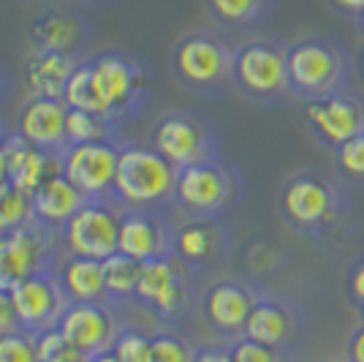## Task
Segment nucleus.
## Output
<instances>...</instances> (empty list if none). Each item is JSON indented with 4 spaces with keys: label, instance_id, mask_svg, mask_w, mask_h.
I'll list each match as a JSON object with an SVG mask.
<instances>
[{
    "label": "nucleus",
    "instance_id": "1",
    "mask_svg": "<svg viewBox=\"0 0 364 362\" xmlns=\"http://www.w3.org/2000/svg\"><path fill=\"white\" fill-rule=\"evenodd\" d=\"M277 210L291 232L318 240L350 210L348 188L337 175L302 169L280 185Z\"/></svg>",
    "mask_w": 364,
    "mask_h": 362
},
{
    "label": "nucleus",
    "instance_id": "2",
    "mask_svg": "<svg viewBox=\"0 0 364 362\" xmlns=\"http://www.w3.org/2000/svg\"><path fill=\"white\" fill-rule=\"evenodd\" d=\"M286 66L291 93L302 104L348 90L356 71L348 46L332 36H302L286 44Z\"/></svg>",
    "mask_w": 364,
    "mask_h": 362
},
{
    "label": "nucleus",
    "instance_id": "3",
    "mask_svg": "<svg viewBox=\"0 0 364 362\" xmlns=\"http://www.w3.org/2000/svg\"><path fill=\"white\" fill-rule=\"evenodd\" d=\"M177 172L155 148L125 145L120 148L114 197L128 210H158L174 205Z\"/></svg>",
    "mask_w": 364,
    "mask_h": 362
},
{
    "label": "nucleus",
    "instance_id": "4",
    "mask_svg": "<svg viewBox=\"0 0 364 362\" xmlns=\"http://www.w3.org/2000/svg\"><path fill=\"white\" fill-rule=\"evenodd\" d=\"M237 49L213 33H188L171 52V71L185 90L220 95L234 85Z\"/></svg>",
    "mask_w": 364,
    "mask_h": 362
},
{
    "label": "nucleus",
    "instance_id": "5",
    "mask_svg": "<svg viewBox=\"0 0 364 362\" xmlns=\"http://www.w3.org/2000/svg\"><path fill=\"white\" fill-rule=\"evenodd\" d=\"M242 197V180L234 166L220 158L185 166L177 172L174 205L188 218H226Z\"/></svg>",
    "mask_w": 364,
    "mask_h": 362
},
{
    "label": "nucleus",
    "instance_id": "6",
    "mask_svg": "<svg viewBox=\"0 0 364 362\" xmlns=\"http://www.w3.org/2000/svg\"><path fill=\"white\" fill-rule=\"evenodd\" d=\"M90 71L101 115L109 123H120L136 115L150 95L152 76L147 66L128 55L104 52L90 61Z\"/></svg>",
    "mask_w": 364,
    "mask_h": 362
},
{
    "label": "nucleus",
    "instance_id": "7",
    "mask_svg": "<svg viewBox=\"0 0 364 362\" xmlns=\"http://www.w3.org/2000/svg\"><path fill=\"white\" fill-rule=\"evenodd\" d=\"M234 88L250 101L277 106L294 98L286 66V44L247 41L234 55Z\"/></svg>",
    "mask_w": 364,
    "mask_h": 362
},
{
    "label": "nucleus",
    "instance_id": "8",
    "mask_svg": "<svg viewBox=\"0 0 364 362\" xmlns=\"http://www.w3.org/2000/svg\"><path fill=\"white\" fill-rule=\"evenodd\" d=\"M136 300L152 308L161 319H182L196 300V270L177 254L141 262Z\"/></svg>",
    "mask_w": 364,
    "mask_h": 362
},
{
    "label": "nucleus",
    "instance_id": "9",
    "mask_svg": "<svg viewBox=\"0 0 364 362\" xmlns=\"http://www.w3.org/2000/svg\"><path fill=\"white\" fill-rule=\"evenodd\" d=\"M152 148L174 169L218 158L215 125L193 112H168L152 128Z\"/></svg>",
    "mask_w": 364,
    "mask_h": 362
},
{
    "label": "nucleus",
    "instance_id": "10",
    "mask_svg": "<svg viewBox=\"0 0 364 362\" xmlns=\"http://www.w3.org/2000/svg\"><path fill=\"white\" fill-rule=\"evenodd\" d=\"M38 272H55V229L33 221L0 234V289H11Z\"/></svg>",
    "mask_w": 364,
    "mask_h": 362
},
{
    "label": "nucleus",
    "instance_id": "11",
    "mask_svg": "<svg viewBox=\"0 0 364 362\" xmlns=\"http://www.w3.org/2000/svg\"><path fill=\"white\" fill-rule=\"evenodd\" d=\"M302 118L313 139L332 152L353 136L364 134V93L348 88L318 101H307Z\"/></svg>",
    "mask_w": 364,
    "mask_h": 362
},
{
    "label": "nucleus",
    "instance_id": "12",
    "mask_svg": "<svg viewBox=\"0 0 364 362\" xmlns=\"http://www.w3.org/2000/svg\"><path fill=\"white\" fill-rule=\"evenodd\" d=\"M60 240L71 257L104 262L120 248V215L107 199H90L60 229Z\"/></svg>",
    "mask_w": 364,
    "mask_h": 362
},
{
    "label": "nucleus",
    "instance_id": "13",
    "mask_svg": "<svg viewBox=\"0 0 364 362\" xmlns=\"http://www.w3.org/2000/svg\"><path fill=\"white\" fill-rule=\"evenodd\" d=\"M242 335L264 343V346L294 351L307 335V314L302 305L291 297L261 291Z\"/></svg>",
    "mask_w": 364,
    "mask_h": 362
},
{
    "label": "nucleus",
    "instance_id": "14",
    "mask_svg": "<svg viewBox=\"0 0 364 362\" xmlns=\"http://www.w3.org/2000/svg\"><path fill=\"white\" fill-rule=\"evenodd\" d=\"M58 327L68 348H74L76 354L87 360L112 351L117 335L122 332L112 302H68Z\"/></svg>",
    "mask_w": 364,
    "mask_h": 362
},
{
    "label": "nucleus",
    "instance_id": "15",
    "mask_svg": "<svg viewBox=\"0 0 364 362\" xmlns=\"http://www.w3.org/2000/svg\"><path fill=\"white\" fill-rule=\"evenodd\" d=\"M117 161L120 148L112 139L74 145L63 150V175L87 199H107L109 194H114Z\"/></svg>",
    "mask_w": 364,
    "mask_h": 362
},
{
    "label": "nucleus",
    "instance_id": "16",
    "mask_svg": "<svg viewBox=\"0 0 364 362\" xmlns=\"http://www.w3.org/2000/svg\"><path fill=\"white\" fill-rule=\"evenodd\" d=\"M264 289L242 281V278H223V281H215L213 286L204 291L201 297V311L207 324L215 332L226 335V338H240L245 332V324L256 308L258 297H261Z\"/></svg>",
    "mask_w": 364,
    "mask_h": 362
},
{
    "label": "nucleus",
    "instance_id": "17",
    "mask_svg": "<svg viewBox=\"0 0 364 362\" xmlns=\"http://www.w3.org/2000/svg\"><path fill=\"white\" fill-rule=\"evenodd\" d=\"M14 311L19 327L25 332H38L55 327L60 321L63 311L68 308V297L63 291L58 272H38L25 281H19L11 291Z\"/></svg>",
    "mask_w": 364,
    "mask_h": 362
},
{
    "label": "nucleus",
    "instance_id": "18",
    "mask_svg": "<svg viewBox=\"0 0 364 362\" xmlns=\"http://www.w3.org/2000/svg\"><path fill=\"white\" fill-rule=\"evenodd\" d=\"M117 254L152 262L174 254V227L155 210H125L120 215V248Z\"/></svg>",
    "mask_w": 364,
    "mask_h": 362
},
{
    "label": "nucleus",
    "instance_id": "19",
    "mask_svg": "<svg viewBox=\"0 0 364 362\" xmlns=\"http://www.w3.org/2000/svg\"><path fill=\"white\" fill-rule=\"evenodd\" d=\"M231 251V229L226 218H188L174 229V254L196 267H213Z\"/></svg>",
    "mask_w": 364,
    "mask_h": 362
},
{
    "label": "nucleus",
    "instance_id": "20",
    "mask_svg": "<svg viewBox=\"0 0 364 362\" xmlns=\"http://www.w3.org/2000/svg\"><path fill=\"white\" fill-rule=\"evenodd\" d=\"M0 142L9 155V180L16 188H22L28 197H33L52 177L63 175V152L38 150L16 131H9Z\"/></svg>",
    "mask_w": 364,
    "mask_h": 362
},
{
    "label": "nucleus",
    "instance_id": "21",
    "mask_svg": "<svg viewBox=\"0 0 364 362\" xmlns=\"http://www.w3.org/2000/svg\"><path fill=\"white\" fill-rule=\"evenodd\" d=\"M65 115H68V106L63 104V98L33 95L31 101H25V106L19 109L16 134L25 136L38 150L63 152L68 148V142H65Z\"/></svg>",
    "mask_w": 364,
    "mask_h": 362
},
{
    "label": "nucleus",
    "instance_id": "22",
    "mask_svg": "<svg viewBox=\"0 0 364 362\" xmlns=\"http://www.w3.org/2000/svg\"><path fill=\"white\" fill-rule=\"evenodd\" d=\"M87 202L90 199L85 197L65 175H58L33 194V212H36L38 224H44L49 229H63L76 215V210H82Z\"/></svg>",
    "mask_w": 364,
    "mask_h": 362
},
{
    "label": "nucleus",
    "instance_id": "23",
    "mask_svg": "<svg viewBox=\"0 0 364 362\" xmlns=\"http://www.w3.org/2000/svg\"><path fill=\"white\" fill-rule=\"evenodd\" d=\"M58 281L68 302H112L107 294L101 259L68 257L58 270Z\"/></svg>",
    "mask_w": 364,
    "mask_h": 362
},
{
    "label": "nucleus",
    "instance_id": "24",
    "mask_svg": "<svg viewBox=\"0 0 364 362\" xmlns=\"http://www.w3.org/2000/svg\"><path fill=\"white\" fill-rule=\"evenodd\" d=\"M33 38L41 52L74 55L85 44V25L76 14L68 11H44L33 22Z\"/></svg>",
    "mask_w": 364,
    "mask_h": 362
},
{
    "label": "nucleus",
    "instance_id": "25",
    "mask_svg": "<svg viewBox=\"0 0 364 362\" xmlns=\"http://www.w3.org/2000/svg\"><path fill=\"white\" fill-rule=\"evenodd\" d=\"M74 55H60V52H41L28 63V85L33 88L36 95H46V98H63V90L68 85L71 74L76 71Z\"/></svg>",
    "mask_w": 364,
    "mask_h": 362
},
{
    "label": "nucleus",
    "instance_id": "26",
    "mask_svg": "<svg viewBox=\"0 0 364 362\" xmlns=\"http://www.w3.org/2000/svg\"><path fill=\"white\" fill-rule=\"evenodd\" d=\"M274 0H207L210 14L228 28H247L264 22L272 11Z\"/></svg>",
    "mask_w": 364,
    "mask_h": 362
},
{
    "label": "nucleus",
    "instance_id": "27",
    "mask_svg": "<svg viewBox=\"0 0 364 362\" xmlns=\"http://www.w3.org/2000/svg\"><path fill=\"white\" fill-rule=\"evenodd\" d=\"M139 267L141 264L136 259L125 257V254H114V257L104 259V281H107L109 300L117 302L136 297Z\"/></svg>",
    "mask_w": 364,
    "mask_h": 362
},
{
    "label": "nucleus",
    "instance_id": "28",
    "mask_svg": "<svg viewBox=\"0 0 364 362\" xmlns=\"http://www.w3.org/2000/svg\"><path fill=\"white\" fill-rule=\"evenodd\" d=\"M33 221H36L33 197H28L22 188H16L11 180L0 182V234L28 227Z\"/></svg>",
    "mask_w": 364,
    "mask_h": 362
},
{
    "label": "nucleus",
    "instance_id": "29",
    "mask_svg": "<svg viewBox=\"0 0 364 362\" xmlns=\"http://www.w3.org/2000/svg\"><path fill=\"white\" fill-rule=\"evenodd\" d=\"M112 139V123L101 115H92L85 109H68L65 115V142L74 145H90V142H107Z\"/></svg>",
    "mask_w": 364,
    "mask_h": 362
},
{
    "label": "nucleus",
    "instance_id": "30",
    "mask_svg": "<svg viewBox=\"0 0 364 362\" xmlns=\"http://www.w3.org/2000/svg\"><path fill=\"white\" fill-rule=\"evenodd\" d=\"M63 104L68 106V109H85V112H92V115H101V106H98V98H95V88H92L90 63H79L76 66V71L71 74L65 90H63Z\"/></svg>",
    "mask_w": 364,
    "mask_h": 362
},
{
    "label": "nucleus",
    "instance_id": "31",
    "mask_svg": "<svg viewBox=\"0 0 364 362\" xmlns=\"http://www.w3.org/2000/svg\"><path fill=\"white\" fill-rule=\"evenodd\" d=\"M334 175L343 182L364 188V134L353 136L350 142L332 150Z\"/></svg>",
    "mask_w": 364,
    "mask_h": 362
},
{
    "label": "nucleus",
    "instance_id": "32",
    "mask_svg": "<svg viewBox=\"0 0 364 362\" xmlns=\"http://www.w3.org/2000/svg\"><path fill=\"white\" fill-rule=\"evenodd\" d=\"M196 348L177 332H155L150 335V362H193Z\"/></svg>",
    "mask_w": 364,
    "mask_h": 362
},
{
    "label": "nucleus",
    "instance_id": "33",
    "mask_svg": "<svg viewBox=\"0 0 364 362\" xmlns=\"http://www.w3.org/2000/svg\"><path fill=\"white\" fill-rule=\"evenodd\" d=\"M231 357L234 362H291V351H280V348H272V346H264V343H258V341H250V338H234L231 343Z\"/></svg>",
    "mask_w": 364,
    "mask_h": 362
},
{
    "label": "nucleus",
    "instance_id": "34",
    "mask_svg": "<svg viewBox=\"0 0 364 362\" xmlns=\"http://www.w3.org/2000/svg\"><path fill=\"white\" fill-rule=\"evenodd\" d=\"M0 362H38L33 332L16 330L0 335Z\"/></svg>",
    "mask_w": 364,
    "mask_h": 362
},
{
    "label": "nucleus",
    "instance_id": "35",
    "mask_svg": "<svg viewBox=\"0 0 364 362\" xmlns=\"http://www.w3.org/2000/svg\"><path fill=\"white\" fill-rule=\"evenodd\" d=\"M112 351L120 362H150V335L136 330H122Z\"/></svg>",
    "mask_w": 364,
    "mask_h": 362
},
{
    "label": "nucleus",
    "instance_id": "36",
    "mask_svg": "<svg viewBox=\"0 0 364 362\" xmlns=\"http://www.w3.org/2000/svg\"><path fill=\"white\" fill-rule=\"evenodd\" d=\"M33 341H36V354H38V362L55 360V357H63L68 351V343L63 338L60 327H46V330L33 332Z\"/></svg>",
    "mask_w": 364,
    "mask_h": 362
},
{
    "label": "nucleus",
    "instance_id": "37",
    "mask_svg": "<svg viewBox=\"0 0 364 362\" xmlns=\"http://www.w3.org/2000/svg\"><path fill=\"white\" fill-rule=\"evenodd\" d=\"M346 294L356 311L364 308V257L350 264L348 275H346Z\"/></svg>",
    "mask_w": 364,
    "mask_h": 362
},
{
    "label": "nucleus",
    "instance_id": "38",
    "mask_svg": "<svg viewBox=\"0 0 364 362\" xmlns=\"http://www.w3.org/2000/svg\"><path fill=\"white\" fill-rule=\"evenodd\" d=\"M16 330H22V327H19V319H16L14 300H11L9 291L0 289V335H9V332Z\"/></svg>",
    "mask_w": 364,
    "mask_h": 362
},
{
    "label": "nucleus",
    "instance_id": "39",
    "mask_svg": "<svg viewBox=\"0 0 364 362\" xmlns=\"http://www.w3.org/2000/svg\"><path fill=\"white\" fill-rule=\"evenodd\" d=\"M346 362H364V321L350 330L346 341Z\"/></svg>",
    "mask_w": 364,
    "mask_h": 362
},
{
    "label": "nucleus",
    "instance_id": "40",
    "mask_svg": "<svg viewBox=\"0 0 364 362\" xmlns=\"http://www.w3.org/2000/svg\"><path fill=\"white\" fill-rule=\"evenodd\" d=\"M193 362H234V357H231V348L228 346L213 343V346L196 348V360Z\"/></svg>",
    "mask_w": 364,
    "mask_h": 362
},
{
    "label": "nucleus",
    "instance_id": "41",
    "mask_svg": "<svg viewBox=\"0 0 364 362\" xmlns=\"http://www.w3.org/2000/svg\"><path fill=\"white\" fill-rule=\"evenodd\" d=\"M329 6H332L334 11H340V14L346 16H356L364 11V0H329Z\"/></svg>",
    "mask_w": 364,
    "mask_h": 362
},
{
    "label": "nucleus",
    "instance_id": "42",
    "mask_svg": "<svg viewBox=\"0 0 364 362\" xmlns=\"http://www.w3.org/2000/svg\"><path fill=\"white\" fill-rule=\"evenodd\" d=\"M46 362H87V357H82V354H76L74 348H68L63 357H55V360H46Z\"/></svg>",
    "mask_w": 364,
    "mask_h": 362
},
{
    "label": "nucleus",
    "instance_id": "43",
    "mask_svg": "<svg viewBox=\"0 0 364 362\" xmlns=\"http://www.w3.org/2000/svg\"><path fill=\"white\" fill-rule=\"evenodd\" d=\"M9 180V155L3 150V142H0V182Z\"/></svg>",
    "mask_w": 364,
    "mask_h": 362
},
{
    "label": "nucleus",
    "instance_id": "44",
    "mask_svg": "<svg viewBox=\"0 0 364 362\" xmlns=\"http://www.w3.org/2000/svg\"><path fill=\"white\" fill-rule=\"evenodd\" d=\"M87 362H120V360L114 357V351H104V354H95V357H90Z\"/></svg>",
    "mask_w": 364,
    "mask_h": 362
},
{
    "label": "nucleus",
    "instance_id": "45",
    "mask_svg": "<svg viewBox=\"0 0 364 362\" xmlns=\"http://www.w3.org/2000/svg\"><path fill=\"white\" fill-rule=\"evenodd\" d=\"M356 68H359V74L364 79V41H362V49H359V55H356Z\"/></svg>",
    "mask_w": 364,
    "mask_h": 362
},
{
    "label": "nucleus",
    "instance_id": "46",
    "mask_svg": "<svg viewBox=\"0 0 364 362\" xmlns=\"http://www.w3.org/2000/svg\"><path fill=\"white\" fill-rule=\"evenodd\" d=\"M356 28H359V33H362V38H364V11L356 16Z\"/></svg>",
    "mask_w": 364,
    "mask_h": 362
},
{
    "label": "nucleus",
    "instance_id": "47",
    "mask_svg": "<svg viewBox=\"0 0 364 362\" xmlns=\"http://www.w3.org/2000/svg\"><path fill=\"white\" fill-rule=\"evenodd\" d=\"M6 134H9V131H6V128H3V123H0V139H3Z\"/></svg>",
    "mask_w": 364,
    "mask_h": 362
},
{
    "label": "nucleus",
    "instance_id": "48",
    "mask_svg": "<svg viewBox=\"0 0 364 362\" xmlns=\"http://www.w3.org/2000/svg\"><path fill=\"white\" fill-rule=\"evenodd\" d=\"M356 314H359V321H364V308H359V311H356Z\"/></svg>",
    "mask_w": 364,
    "mask_h": 362
},
{
    "label": "nucleus",
    "instance_id": "49",
    "mask_svg": "<svg viewBox=\"0 0 364 362\" xmlns=\"http://www.w3.org/2000/svg\"><path fill=\"white\" fill-rule=\"evenodd\" d=\"M0 93H3V74H0Z\"/></svg>",
    "mask_w": 364,
    "mask_h": 362
}]
</instances>
